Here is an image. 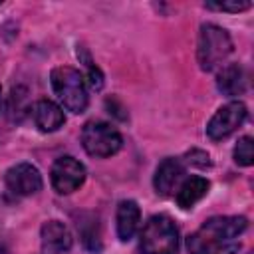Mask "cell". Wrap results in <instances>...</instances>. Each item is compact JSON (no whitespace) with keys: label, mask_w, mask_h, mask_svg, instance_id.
Segmentation results:
<instances>
[{"label":"cell","mask_w":254,"mask_h":254,"mask_svg":"<svg viewBox=\"0 0 254 254\" xmlns=\"http://www.w3.org/2000/svg\"><path fill=\"white\" fill-rule=\"evenodd\" d=\"M244 216H212L187 238L189 254H236L246 230Z\"/></svg>","instance_id":"1"},{"label":"cell","mask_w":254,"mask_h":254,"mask_svg":"<svg viewBox=\"0 0 254 254\" xmlns=\"http://www.w3.org/2000/svg\"><path fill=\"white\" fill-rule=\"evenodd\" d=\"M50 81H52V89L56 93V97L60 99V103L71 111V113H83L87 107V89H85V81L83 75L69 65H60L54 67L50 73Z\"/></svg>","instance_id":"2"},{"label":"cell","mask_w":254,"mask_h":254,"mask_svg":"<svg viewBox=\"0 0 254 254\" xmlns=\"http://www.w3.org/2000/svg\"><path fill=\"white\" fill-rule=\"evenodd\" d=\"M139 246L143 254H177L179 230L173 218L167 214H153L141 230Z\"/></svg>","instance_id":"3"},{"label":"cell","mask_w":254,"mask_h":254,"mask_svg":"<svg viewBox=\"0 0 254 254\" xmlns=\"http://www.w3.org/2000/svg\"><path fill=\"white\" fill-rule=\"evenodd\" d=\"M232 40L228 32L216 24H202L198 34L196 46V60L202 71L216 69L230 54H232Z\"/></svg>","instance_id":"4"},{"label":"cell","mask_w":254,"mask_h":254,"mask_svg":"<svg viewBox=\"0 0 254 254\" xmlns=\"http://www.w3.org/2000/svg\"><path fill=\"white\" fill-rule=\"evenodd\" d=\"M81 145L87 155L105 159L115 155L123 147V137L111 123L87 121L81 129Z\"/></svg>","instance_id":"5"},{"label":"cell","mask_w":254,"mask_h":254,"mask_svg":"<svg viewBox=\"0 0 254 254\" xmlns=\"http://www.w3.org/2000/svg\"><path fill=\"white\" fill-rule=\"evenodd\" d=\"M246 117H248V109L242 101H230V103L218 107V111L210 117V121L206 125L208 139H212V141L226 139L246 121Z\"/></svg>","instance_id":"6"},{"label":"cell","mask_w":254,"mask_h":254,"mask_svg":"<svg viewBox=\"0 0 254 254\" xmlns=\"http://www.w3.org/2000/svg\"><path fill=\"white\" fill-rule=\"evenodd\" d=\"M50 179H52V187H54L56 192L69 194V192L77 190L83 185V181H85V167L77 159H73L69 155H64V157L54 161Z\"/></svg>","instance_id":"7"},{"label":"cell","mask_w":254,"mask_h":254,"mask_svg":"<svg viewBox=\"0 0 254 254\" xmlns=\"http://www.w3.org/2000/svg\"><path fill=\"white\" fill-rule=\"evenodd\" d=\"M4 185L14 196H32L42 190V175L32 163H18L4 175Z\"/></svg>","instance_id":"8"},{"label":"cell","mask_w":254,"mask_h":254,"mask_svg":"<svg viewBox=\"0 0 254 254\" xmlns=\"http://www.w3.org/2000/svg\"><path fill=\"white\" fill-rule=\"evenodd\" d=\"M40 244L44 254H65L69 252L73 238L69 228L60 220H48L44 222L40 230Z\"/></svg>","instance_id":"9"},{"label":"cell","mask_w":254,"mask_h":254,"mask_svg":"<svg viewBox=\"0 0 254 254\" xmlns=\"http://www.w3.org/2000/svg\"><path fill=\"white\" fill-rule=\"evenodd\" d=\"M183 175H185V167H183L181 159H175V157L163 159L161 165L155 171V177H153L155 190L161 196H171L175 192L177 185L181 183Z\"/></svg>","instance_id":"10"},{"label":"cell","mask_w":254,"mask_h":254,"mask_svg":"<svg viewBox=\"0 0 254 254\" xmlns=\"http://www.w3.org/2000/svg\"><path fill=\"white\" fill-rule=\"evenodd\" d=\"M32 117H34L36 127L44 133L58 131L65 123V115L62 111V107L50 99H38L32 107Z\"/></svg>","instance_id":"11"},{"label":"cell","mask_w":254,"mask_h":254,"mask_svg":"<svg viewBox=\"0 0 254 254\" xmlns=\"http://www.w3.org/2000/svg\"><path fill=\"white\" fill-rule=\"evenodd\" d=\"M117 236L119 240L127 242L135 236L137 228H139V222H141V210H139V204L131 198L127 200H121L119 206H117Z\"/></svg>","instance_id":"12"},{"label":"cell","mask_w":254,"mask_h":254,"mask_svg":"<svg viewBox=\"0 0 254 254\" xmlns=\"http://www.w3.org/2000/svg\"><path fill=\"white\" fill-rule=\"evenodd\" d=\"M216 87L220 93L234 97L242 95L246 91V73L240 64H228L224 65L216 75Z\"/></svg>","instance_id":"13"},{"label":"cell","mask_w":254,"mask_h":254,"mask_svg":"<svg viewBox=\"0 0 254 254\" xmlns=\"http://www.w3.org/2000/svg\"><path fill=\"white\" fill-rule=\"evenodd\" d=\"M210 189V183L204 177H189L183 181V185L177 189V204L181 208H192Z\"/></svg>","instance_id":"14"},{"label":"cell","mask_w":254,"mask_h":254,"mask_svg":"<svg viewBox=\"0 0 254 254\" xmlns=\"http://www.w3.org/2000/svg\"><path fill=\"white\" fill-rule=\"evenodd\" d=\"M234 161L242 167H250L254 163V149H252V137L244 135L238 139L234 147Z\"/></svg>","instance_id":"15"},{"label":"cell","mask_w":254,"mask_h":254,"mask_svg":"<svg viewBox=\"0 0 254 254\" xmlns=\"http://www.w3.org/2000/svg\"><path fill=\"white\" fill-rule=\"evenodd\" d=\"M77 56L83 60V64H85V69H87V83H89V87L91 89H101L103 87V73H101V69L89 60V56L83 52V48H79L77 50Z\"/></svg>","instance_id":"16"},{"label":"cell","mask_w":254,"mask_h":254,"mask_svg":"<svg viewBox=\"0 0 254 254\" xmlns=\"http://www.w3.org/2000/svg\"><path fill=\"white\" fill-rule=\"evenodd\" d=\"M208 10H218V12H232V14H238L242 10H248L252 8V2L248 0H228V2H206L204 4Z\"/></svg>","instance_id":"17"},{"label":"cell","mask_w":254,"mask_h":254,"mask_svg":"<svg viewBox=\"0 0 254 254\" xmlns=\"http://www.w3.org/2000/svg\"><path fill=\"white\" fill-rule=\"evenodd\" d=\"M187 163H190V165H194V167H200V169H206V167L212 165L208 153H206V151H200V149H190V151L187 153Z\"/></svg>","instance_id":"18"},{"label":"cell","mask_w":254,"mask_h":254,"mask_svg":"<svg viewBox=\"0 0 254 254\" xmlns=\"http://www.w3.org/2000/svg\"><path fill=\"white\" fill-rule=\"evenodd\" d=\"M0 103H2V87H0Z\"/></svg>","instance_id":"19"},{"label":"cell","mask_w":254,"mask_h":254,"mask_svg":"<svg viewBox=\"0 0 254 254\" xmlns=\"http://www.w3.org/2000/svg\"><path fill=\"white\" fill-rule=\"evenodd\" d=\"M0 6H2V0H0Z\"/></svg>","instance_id":"20"}]
</instances>
